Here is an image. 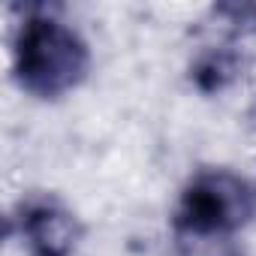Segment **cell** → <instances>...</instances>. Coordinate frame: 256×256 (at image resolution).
Wrapping results in <instances>:
<instances>
[{
	"label": "cell",
	"mask_w": 256,
	"mask_h": 256,
	"mask_svg": "<svg viewBox=\"0 0 256 256\" xmlns=\"http://www.w3.org/2000/svg\"><path fill=\"white\" fill-rule=\"evenodd\" d=\"M90 72L88 40L52 6H30L12 36V78L34 100H60Z\"/></svg>",
	"instance_id": "cell-1"
},
{
	"label": "cell",
	"mask_w": 256,
	"mask_h": 256,
	"mask_svg": "<svg viewBox=\"0 0 256 256\" xmlns=\"http://www.w3.org/2000/svg\"><path fill=\"white\" fill-rule=\"evenodd\" d=\"M256 214V187L232 169H199L172 208V232L238 235Z\"/></svg>",
	"instance_id": "cell-2"
},
{
	"label": "cell",
	"mask_w": 256,
	"mask_h": 256,
	"mask_svg": "<svg viewBox=\"0 0 256 256\" xmlns=\"http://www.w3.org/2000/svg\"><path fill=\"white\" fill-rule=\"evenodd\" d=\"M10 220L28 256H72L82 241V223L76 211L54 193L22 196Z\"/></svg>",
	"instance_id": "cell-3"
},
{
	"label": "cell",
	"mask_w": 256,
	"mask_h": 256,
	"mask_svg": "<svg viewBox=\"0 0 256 256\" xmlns=\"http://www.w3.org/2000/svg\"><path fill=\"white\" fill-rule=\"evenodd\" d=\"M241 66H244V58L238 48L232 46H205L193 60H190V84L205 94V96H214V94H223L238 76H241Z\"/></svg>",
	"instance_id": "cell-4"
},
{
	"label": "cell",
	"mask_w": 256,
	"mask_h": 256,
	"mask_svg": "<svg viewBox=\"0 0 256 256\" xmlns=\"http://www.w3.org/2000/svg\"><path fill=\"white\" fill-rule=\"evenodd\" d=\"M172 256H247L238 235L172 232Z\"/></svg>",
	"instance_id": "cell-5"
},
{
	"label": "cell",
	"mask_w": 256,
	"mask_h": 256,
	"mask_svg": "<svg viewBox=\"0 0 256 256\" xmlns=\"http://www.w3.org/2000/svg\"><path fill=\"white\" fill-rule=\"evenodd\" d=\"M214 18H220L232 34L238 36H256V4H217Z\"/></svg>",
	"instance_id": "cell-6"
}]
</instances>
